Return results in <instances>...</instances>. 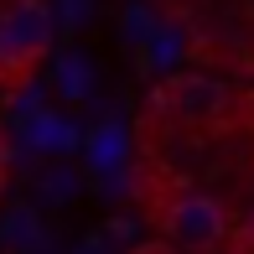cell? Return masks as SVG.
I'll return each instance as SVG.
<instances>
[{
  "instance_id": "8992f818",
  "label": "cell",
  "mask_w": 254,
  "mask_h": 254,
  "mask_svg": "<svg viewBox=\"0 0 254 254\" xmlns=\"http://www.w3.org/2000/svg\"><path fill=\"white\" fill-rule=\"evenodd\" d=\"M249 63H254V57H249Z\"/></svg>"
},
{
  "instance_id": "7a4b0ae2",
  "label": "cell",
  "mask_w": 254,
  "mask_h": 254,
  "mask_svg": "<svg viewBox=\"0 0 254 254\" xmlns=\"http://www.w3.org/2000/svg\"><path fill=\"white\" fill-rule=\"evenodd\" d=\"M52 47V21L42 0H16L0 10V88H21Z\"/></svg>"
},
{
  "instance_id": "6da1fadb",
  "label": "cell",
  "mask_w": 254,
  "mask_h": 254,
  "mask_svg": "<svg viewBox=\"0 0 254 254\" xmlns=\"http://www.w3.org/2000/svg\"><path fill=\"white\" fill-rule=\"evenodd\" d=\"M135 192H140L151 223L166 234V244H177V249H223V244H234L228 207L218 197H207V192H197V187H187L182 177H171L166 166L140 161L135 166Z\"/></svg>"
},
{
  "instance_id": "5b68a950",
  "label": "cell",
  "mask_w": 254,
  "mask_h": 254,
  "mask_svg": "<svg viewBox=\"0 0 254 254\" xmlns=\"http://www.w3.org/2000/svg\"><path fill=\"white\" fill-rule=\"evenodd\" d=\"M0 192H5V177H0Z\"/></svg>"
},
{
  "instance_id": "277c9868",
  "label": "cell",
  "mask_w": 254,
  "mask_h": 254,
  "mask_svg": "<svg viewBox=\"0 0 254 254\" xmlns=\"http://www.w3.org/2000/svg\"><path fill=\"white\" fill-rule=\"evenodd\" d=\"M10 171V140H5V130H0V177Z\"/></svg>"
},
{
  "instance_id": "3957f363",
  "label": "cell",
  "mask_w": 254,
  "mask_h": 254,
  "mask_svg": "<svg viewBox=\"0 0 254 254\" xmlns=\"http://www.w3.org/2000/svg\"><path fill=\"white\" fill-rule=\"evenodd\" d=\"M156 109L177 114L182 125H218L228 109V88L202 78V73H182V78H166L156 88Z\"/></svg>"
}]
</instances>
